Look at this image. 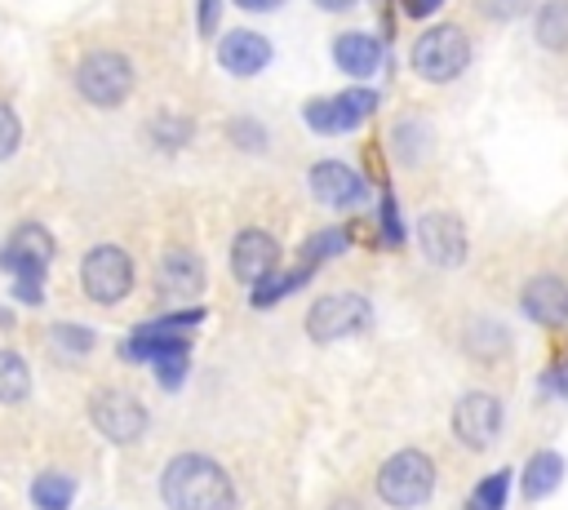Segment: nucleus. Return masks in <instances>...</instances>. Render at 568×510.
<instances>
[{"label":"nucleus","instance_id":"nucleus-1","mask_svg":"<svg viewBox=\"0 0 568 510\" xmlns=\"http://www.w3.org/2000/svg\"><path fill=\"white\" fill-rule=\"evenodd\" d=\"M160 497L169 510H235L231 475L204 452H178L160 475Z\"/></svg>","mask_w":568,"mask_h":510},{"label":"nucleus","instance_id":"nucleus-2","mask_svg":"<svg viewBox=\"0 0 568 510\" xmlns=\"http://www.w3.org/2000/svg\"><path fill=\"white\" fill-rule=\"evenodd\" d=\"M408 62L426 84H448L470 67V35L457 22H435L413 40Z\"/></svg>","mask_w":568,"mask_h":510},{"label":"nucleus","instance_id":"nucleus-3","mask_svg":"<svg viewBox=\"0 0 568 510\" xmlns=\"http://www.w3.org/2000/svg\"><path fill=\"white\" fill-rule=\"evenodd\" d=\"M435 492V461L422 448H399L377 470V497L395 510H417Z\"/></svg>","mask_w":568,"mask_h":510},{"label":"nucleus","instance_id":"nucleus-4","mask_svg":"<svg viewBox=\"0 0 568 510\" xmlns=\"http://www.w3.org/2000/svg\"><path fill=\"white\" fill-rule=\"evenodd\" d=\"M133 62L115 49H93L75 67V89L89 106H124L133 93Z\"/></svg>","mask_w":568,"mask_h":510},{"label":"nucleus","instance_id":"nucleus-5","mask_svg":"<svg viewBox=\"0 0 568 510\" xmlns=\"http://www.w3.org/2000/svg\"><path fill=\"white\" fill-rule=\"evenodd\" d=\"M49 262H53V235H49L44 226H36V222H22V226L9 235V244L0 248V266L13 271L22 302H40V297H44V293H40V279H44Z\"/></svg>","mask_w":568,"mask_h":510},{"label":"nucleus","instance_id":"nucleus-6","mask_svg":"<svg viewBox=\"0 0 568 510\" xmlns=\"http://www.w3.org/2000/svg\"><path fill=\"white\" fill-rule=\"evenodd\" d=\"M368 319H373L368 297H359V293H324V297L306 310V337L320 341V346H333V341H342V337L364 333Z\"/></svg>","mask_w":568,"mask_h":510},{"label":"nucleus","instance_id":"nucleus-7","mask_svg":"<svg viewBox=\"0 0 568 510\" xmlns=\"http://www.w3.org/2000/svg\"><path fill=\"white\" fill-rule=\"evenodd\" d=\"M80 288L98 306H115L120 297H129V288H133V262H129V253L115 248V244L89 248L84 262H80Z\"/></svg>","mask_w":568,"mask_h":510},{"label":"nucleus","instance_id":"nucleus-8","mask_svg":"<svg viewBox=\"0 0 568 510\" xmlns=\"http://www.w3.org/2000/svg\"><path fill=\"white\" fill-rule=\"evenodd\" d=\"M373 111H377V93L373 89H346L337 98H311L302 106V120H306L311 133L337 137V133H351L355 124H364Z\"/></svg>","mask_w":568,"mask_h":510},{"label":"nucleus","instance_id":"nucleus-9","mask_svg":"<svg viewBox=\"0 0 568 510\" xmlns=\"http://www.w3.org/2000/svg\"><path fill=\"white\" fill-rule=\"evenodd\" d=\"M453 435L470 448V452H484L493 448V439L501 435V399L488 395V390H470L453 404Z\"/></svg>","mask_w":568,"mask_h":510},{"label":"nucleus","instance_id":"nucleus-10","mask_svg":"<svg viewBox=\"0 0 568 510\" xmlns=\"http://www.w3.org/2000/svg\"><path fill=\"white\" fill-rule=\"evenodd\" d=\"M89 417L98 435H106L111 443H133L146 430V408L129 390H98L89 399Z\"/></svg>","mask_w":568,"mask_h":510},{"label":"nucleus","instance_id":"nucleus-11","mask_svg":"<svg viewBox=\"0 0 568 510\" xmlns=\"http://www.w3.org/2000/svg\"><path fill=\"white\" fill-rule=\"evenodd\" d=\"M417 248L430 266H462L466 262V226L457 213H422L417 222Z\"/></svg>","mask_w":568,"mask_h":510},{"label":"nucleus","instance_id":"nucleus-12","mask_svg":"<svg viewBox=\"0 0 568 510\" xmlns=\"http://www.w3.org/2000/svg\"><path fill=\"white\" fill-rule=\"evenodd\" d=\"M306 186H311V195H315L324 208H355V204H364V195H368V182H364L351 164H342V160H320V164H311Z\"/></svg>","mask_w":568,"mask_h":510},{"label":"nucleus","instance_id":"nucleus-13","mask_svg":"<svg viewBox=\"0 0 568 510\" xmlns=\"http://www.w3.org/2000/svg\"><path fill=\"white\" fill-rule=\"evenodd\" d=\"M275 262H280V244H275L271 231L248 226V231L235 235V244H231V275H235L240 284L253 288L257 279H266V275L275 271Z\"/></svg>","mask_w":568,"mask_h":510},{"label":"nucleus","instance_id":"nucleus-14","mask_svg":"<svg viewBox=\"0 0 568 510\" xmlns=\"http://www.w3.org/2000/svg\"><path fill=\"white\" fill-rule=\"evenodd\" d=\"M519 306H524V315H528L532 324L559 328V324H568V284H564L559 275L541 271V275H532V279L524 284Z\"/></svg>","mask_w":568,"mask_h":510},{"label":"nucleus","instance_id":"nucleus-15","mask_svg":"<svg viewBox=\"0 0 568 510\" xmlns=\"http://www.w3.org/2000/svg\"><path fill=\"white\" fill-rule=\"evenodd\" d=\"M271 58H275V49H271V40H266L262 31H231V35H222V44H217L222 71H226V75H240V80L262 75Z\"/></svg>","mask_w":568,"mask_h":510},{"label":"nucleus","instance_id":"nucleus-16","mask_svg":"<svg viewBox=\"0 0 568 510\" xmlns=\"http://www.w3.org/2000/svg\"><path fill=\"white\" fill-rule=\"evenodd\" d=\"M333 62L342 75L351 80H368L377 67H382V40L368 35V31H342L333 40Z\"/></svg>","mask_w":568,"mask_h":510},{"label":"nucleus","instance_id":"nucleus-17","mask_svg":"<svg viewBox=\"0 0 568 510\" xmlns=\"http://www.w3.org/2000/svg\"><path fill=\"white\" fill-rule=\"evenodd\" d=\"M160 288L169 297H195L204 288V262L191 248H169L160 262Z\"/></svg>","mask_w":568,"mask_h":510},{"label":"nucleus","instance_id":"nucleus-18","mask_svg":"<svg viewBox=\"0 0 568 510\" xmlns=\"http://www.w3.org/2000/svg\"><path fill=\"white\" fill-rule=\"evenodd\" d=\"M559 483H564V452L537 448V452L528 457L524 475H519V492H524L528 501H541V497H550Z\"/></svg>","mask_w":568,"mask_h":510},{"label":"nucleus","instance_id":"nucleus-19","mask_svg":"<svg viewBox=\"0 0 568 510\" xmlns=\"http://www.w3.org/2000/svg\"><path fill=\"white\" fill-rule=\"evenodd\" d=\"M532 40L546 53H568V0H541L532 13Z\"/></svg>","mask_w":568,"mask_h":510},{"label":"nucleus","instance_id":"nucleus-20","mask_svg":"<svg viewBox=\"0 0 568 510\" xmlns=\"http://www.w3.org/2000/svg\"><path fill=\"white\" fill-rule=\"evenodd\" d=\"M71 501H75V483L67 475L44 470L31 479V506L36 510H71Z\"/></svg>","mask_w":568,"mask_h":510},{"label":"nucleus","instance_id":"nucleus-21","mask_svg":"<svg viewBox=\"0 0 568 510\" xmlns=\"http://www.w3.org/2000/svg\"><path fill=\"white\" fill-rule=\"evenodd\" d=\"M31 390V368L22 364V355L0 350V404H18Z\"/></svg>","mask_w":568,"mask_h":510},{"label":"nucleus","instance_id":"nucleus-22","mask_svg":"<svg viewBox=\"0 0 568 510\" xmlns=\"http://www.w3.org/2000/svg\"><path fill=\"white\" fill-rule=\"evenodd\" d=\"M306 279H311V266H297V271H288V275H275V271H271L266 279H257V284H253V306H262V310H266L271 302H280V297H288L293 288H302Z\"/></svg>","mask_w":568,"mask_h":510},{"label":"nucleus","instance_id":"nucleus-23","mask_svg":"<svg viewBox=\"0 0 568 510\" xmlns=\"http://www.w3.org/2000/svg\"><path fill=\"white\" fill-rule=\"evenodd\" d=\"M390 142H395L399 160L417 164V160H422V151L430 146V129H426L422 120H399V124H395V133H390Z\"/></svg>","mask_w":568,"mask_h":510},{"label":"nucleus","instance_id":"nucleus-24","mask_svg":"<svg viewBox=\"0 0 568 510\" xmlns=\"http://www.w3.org/2000/svg\"><path fill=\"white\" fill-rule=\"evenodd\" d=\"M510 483H515V475L510 470H493V475H484L479 483H475V506H484V510H501L506 506V497H510Z\"/></svg>","mask_w":568,"mask_h":510},{"label":"nucleus","instance_id":"nucleus-25","mask_svg":"<svg viewBox=\"0 0 568 510\" xmlns=\"http://www.w3.org/2000/svg\"><path fill=\"white\" fill-rule=\"evenodd\" d=\"M346 244H351V239H346V231H337V226H328V231H315V235H311V244L302 248V266L328 262V257H337Z\"/></svg>","mask_w":568,"mask_h":510},{"label":"nucleus","instance_id":"nucleus-26","mask_svg":"<svg viewBox=\"0 0 568 510\" xmlns=\"http://www.w3.org/2000/svg\"><path fill=\"white\" fill-rule=\"evenodd\" d=\"M151 137L160 146H186L191 142V120L186 115H155L151 120Z\"/></svg>","mask_w":568,"mask_h":510},{"label":"nucleus","instance_id":"nucleus-27","mask_svg":"<svg viewBox=\"0 0 568 510\" xmlns=\"http://www.w3.org/2000/svg\"><path fill=\"white\" fill-rule=\"evenodd\" d=\"M226 133H231V142L244 146V151H266V129H262L257 120H248V115H235V120L226 124Z\"/></svg>","mask_w":568,"mask_h":510},{"label":"nucleus","instance_id":"nucleus-28","mask_svg":"<svg viewBox=\"0 0 568 510\" xmlns=\"http://www.w3.org/2000/svg\"><path fill=\"white\" fill-rule=\"evenodd\" d=\"M67 355H89L93 350V333L89 328H80V324H53V333H49Z\"/></svg>","mask_w":568,"mask_h":510},{"label":"nucleus","instance_id":"nucleus-29","mask_svg":"<svg viewBox=\"0 0 568 510\" xmlns=\"http://www.w3.org/2000/svg\"><path fill=\"white\" fill-rule=\"evenodd\" d=\"M377 222H382V239H386V244H404V222H399V204H395V195H390V191L382 195Z\"/></svg>","mask_w":568,"mask_h":510},{"label":"nucleus","instance_id":"nucleus-30","mask_svg":"<svg viewBox=\"0 0 568 510\" xmlns=\"http://www.w3.org/2000/svg\"><path fill=\"white\" fill-rule=\"evenodd\" d=\"M18 142H22V124H18L13 106L0 102V160H9V155L18 151Z\"/></svg>","mask_w":568,"mask_h":510},{"label":"nucleus","instance_id":"nucleus-31","mask_svg":"<svg viewBox=\"0 0 568 510\" xmlns=\"http://www.w3.org/2000/svg\"><path fill=\"white\" fill-rule=\"evenodd\" d=\"M182 377H186V355H164V359H155V381H160L164 390L182 386Z\"/></svg>","mask_w":568,"mask_h":510},{"label":"nucleus","instance_id":"nucleus-32","mask_svg":"<svg viewBox=\"0 0 568 510\" xmlns=\"http://www.w3.org/2000/svg\"><path fill=\"white\" fill-rule=\"evenodd\" d=\"M528 4H532V0H484V9H488L493 18H501V22H510V18H519V13H528Z\"/></svg>","mask_w":568,"mask_h":510},{"label":"nucleus","instance_id":"nucleus-33","mask_svg":"<svg viewBox=\"0 0 568 510\" xmlns=\"http://www.w3.org/2000/svg\"><path fill=\"white\" fill-rule=\"evenodd\" d=\"M217 18H222V0H200V9H195L200 35H213L217 31Z\"/></svg>","mask_w":568,"mask_h":510},{"label":"nucleus","instance_id":"nucleus-34","mask_svg":"<svg viewBox=\"0 0 568 510\" xmlns=\"http://www.w3.org/2000/svg\"><path fill=\"white\" fill-rule=\"evenodd\" d=\"M541 390L568 399V368H546V373H541Z\"/></svg>","mask_w":568,"mask_h":510},{"label":"nucleus","instance_id":"nucleus-35","mask_svg":"<svg viewBox=\"0 0 568 510\" xmlns=\"http://www.w3.org/2000/svg\"><path fill=\"white\" fill-rule=\"evenodd\" d=\"M399 4H404V13H408V18H430L444 0H399Z\"/></svg>","mask_w":568,"mask_h":510},{"label":"nucleus","instance_id":"nucleus-36","mask_svg":"<svg viewBox=\"0 0 568 510\" xmlns=\"http://www.w3.org/2000/svg\"><path fill=\"white\" fill-rule=\"evenodd\" d=\"M240 9H248V13H271V9H280L284 0H235Z\"/></svg>","mask_w":568,"mask_h":510},{"label":"nucleus","instance_id":"nucleus-37","mask_svg":"<svg viewBox=\"0 0 568 510\" xmlns=\"http://www.w3.org/2000/svg\"><path fill=\"white\" fill-rule=\"evenodd\" d=\"M315 4H320L324 13H346V9H355L359 0H315Z\"/></svg>","mask_w":568,"mask_h":510},{"label":"nucleus","instance_id":"nucleus-38","mask_svg":"<svg viewBox=\"0 0 568 510\" xmlns=\"http://www.w3.org/2000/svg\"><path fill=\"white\" fill-rule=\"evenodd\" d=\"M466 510H484V506H475V501H470V506H466Z\"/></svg>","mask_w":568,"mask_h":510}]
</instances>
